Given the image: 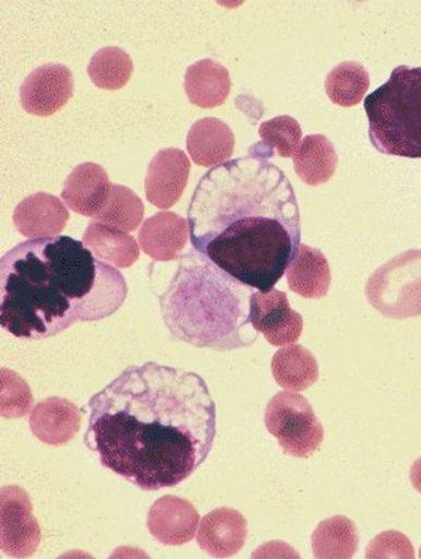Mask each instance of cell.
<instances>
[{"instance_id": "cb8c5ba5", "label": "cell", "mask_w": 421, "mask_h": 559, "mask_svg": "<svg viewBox=\"0 0 421 559\" xmlns=\"http://www.w3.org/2000/svg\"><path fill=\"white\" fill-rule=\"evenodd\" d=\"M359 542L356 524L350 519H327L312 534L313 556L322 559H349L354 557Z\"/></svg>"}, {"instance_id": "f546056e", "label": "cell", "mask_w": 421, "mask_h": 559, "mask_svg": "<svg viewBox=\"0 0 421 559\" xmlns=\"http://www.w3.org/2000/svg\"><path fill=\"white\" fill-rule=\"evenodd\" d=\"M366 558H414V551L404 534L385 532L372 539Z\"/></svg>"}, {"instance_id": "5bb4252c", "label": "cell", "mask_w": 421, "mask_h": 559, "mask_svg": "<svg viewBox=\"0 0 421 559\" xmlns=\"http://www.w3.org/2000/svg\"><path fill=\"white\" fill-rule=\"evenodd\" d=\"M70 211L56 195H28L13 213L14 227L28 239L58 237L67 227Z\"/></svg>"}, {"instance_id": "7402d4cb", "label": "cell", "mask_w": 421, "mask_h": 559, "mask_svg": "<svg viewBox=\"0 0 421 559\" xmlns=\"http://www.w3.org/2000/svg\"><path fill=\"white\" fill-rule=\"evenodd\" d=\"M296 174L303 183L321 186L327 183L337 168V152L327 136L308 135L301 141L292 156Z\"/></svg>"}, {"instance_id": "5b68a950", "label": "cell", "mask_w": 421, "mask_h": 559, "mask_svg": "<svg viewBox=\"0 0 421 559\" xmlns=\"http://www.w3.org/2000/svg\"><path fill=\"white\" fill-rule=\"evenodd\" d=\"M364 109L376 151L421 158V67H396L388 82L365 97Z\"/></svg>"}, {"instance_id": "8992f818", "label": "cell", "mask_w": 421, "mask_h": 559, "mask_svg": "<svg viewBox=\"0 0 421 559\" xmlns=\"http://www.w3.org/2000/svg\"><path fill=\"white\" fill-rule=\"evenodd\" d=\"M365 296L392 320L421 317V250H406L376 269L366 282Z\"/></svg>"}, {"instance_id": "ffe728a7", "label": "cell", "mask_w": 421, "mask_h": 559, "mask_svg": "<svg viewBox=\"0 0 421 559\" xmlns=\"http://www.w3.org/2000/svg\"><path fill=\"white\" fill-rule=\"evenodd\" d=\"M83 243L97 259L117 269L131 267L140 258L141 247L132 235L99 221H92L87 225Z\"/></svg>"}, {"instance_id": "30bf717a", "label": "cell", "mask_w": 421, "mask_h": 559, "mask_svg": "<svg viewBox=\"0 0 421 559\" xmlns=\"http://www.w3.org/2000/svg\"><path fill=\"white\" fill-rule=\"evenodd\" d=\"M251 322L273 346H288L300 340L303 331L301 313L293 311L286 293L273 288L251 296Z\"/></svg>"}, {"instance_id": "d6986e66", "label": "cell", "mask_w": 421, "mask_h": 559, "mask_svg": "<svg viewBox=\"0 0 421 559\" xmlns=\"http://www.w3.org/2000/svg\"><path fill=\"white\" fill-rule=\"evenodd\" d=\"M232 82L227 68L214 60H201L189 67L184 91L189 100L201 109L222 106L231 93Z\"/></svg>"}, {"instance_id": "44dd1931", "label": "cell", "mask_w": 421, "mask_h": 559, "mask_svg": "<svg viewBox=\"0 0 421 559\" xmlns=\"http://www.w3.org/2000/svg\"><path fill=\"white\" fill-rule=\"evenodd\" d=\"M288 286L303 298H322L329 292L332 273L320 249L301 243L296 259L287 269Z\"/></svg>"}, {"instance_id": "4316f807", "label": "cell", "mask_w": 421, "mask_h": 559, "mask_svg": "<svg viewBox=\"0 0 421 559\" xmlns=\"http://www.w3.org/2000/svg\"><path fill=\"white\" fill-rule=\"evenodd\" d=\"M144 214L145 205L134 191L125 186L111 183L109 198L95 221L132 233L140 228Z\"/></svg>"}, {"instance_id": "4fadbf2b", "label": "cell", "mask_w": 421, "mask_h": 559, "mask_svg": "<svg viewBox=\"0 0 421 559\" xmlns=\"http://www.w3.org/2000/svg\"><path fill=\"white\" fill-rule=\"evenodd\" d=\"M248 538V522L242 513L219 508L201 520L197 543L214 558H229L241 551Z\"/></svg>"}, {"instance_id": "9a60e30c", "label": "cell", "mask_w": 421, "mask_h": 559, "mask_svg": "<svg viewBox=\"0 0 421 559\" xmlns=\"http://www.w3.org/2000/svg\"><path fill=\"white\" fill-rule=\"evenodd\" d=\"M110 179L100 165L86 162L77 165L68 176L61 198L73 213L95 218L105 207L110 194Z\"/></svg>"}, {"instance_id": "484cf974", "label": "cell", "mask_w": 421, "mask_h": 559, "mask_svg": "<svg viewBox=\"0 0 421 559\" xmlns=\"http://www.w3.org/2000/svg\"><path fill=\"white\" fill-rule=\"evenodd\" d=\"M134 62L119 47H106L92 57L87 73L93 85L105 91L122 90L130 82Z\"/></svg>"}, {"instance_id": "603a6c76", "label": "cell", "mask_w": 421, "mask_h": 559, "mask_svg": "<svg viewBox=\"0 0 421 559\" xmlns=\"http://www.w3.org/2000/svg\"><path fill=\"white\" fill-rule=\"evenodd\" d=\"M274 380L286 391L302 392L320 379V366L313 353L301 345H288L273 356Z\"/></svg>"}, {"instance_id": "3957f363", "label": "cell", "mask_w": 421, "mask_h": 559, "mask_svg": "<svg viewBox=\"0 0 421 559\" xmlns=\"http://www.w3.org/2000/svg\"><path fill=\"white\" fill-rule=\"evenodd\" d=\"M129 286L119 269L71 237L28 239L0 259V325L19 340L60 335L120 310Z\"/></svg>"}, {"instance_id": "277c9868", "label": "cell", "mask_w": 421, "mask_h": 559, "mask_svg": "<svg viewBox=\"0 0 421 559\" xmlns=\"http://www.w3.org/2000/svg\"><path fill=\"white\" fill-rule=\"evenodd\" d=\"M252 287L244 286L194 248L159 298L160 313L175 340L199 349L229 352L251 347L258 333L251 322Z\"/></svg>"}, {"instance_id": "9c48e42d", "label": "cell", "mask_w": 421, "mask_h": 559, "mask_svg": "<svg viewBox=\"0 0 421 559\" xmlns=\"http://www.w3.org/2000/svg\"><path fill=\"white\" fill-rule=\"evenodd\" d=\"M73 73L62 63L38 67L24 80L21 103L28 115L50 117L72 99Z\"/></svg>"}, {"instance_id": "52a82bcc", "label": "cell", "mask_w": 421, "mask_h": 559, "mask_svg": "<svg viewBox=\"0 0 421 559\" xmlns=\"http://www.w3.org/2000/svg\"><path fill=\"white\" fill-rule=\"evenodd\" d=\"M264 425L284 453L296 459H310L321 449L325 430L310 401L298 392H278L268 402Z\"/></svg>"}, {"instance_id": "7c38bea8", "label": "cell", "mask_w": 421, "mask_h": 559, "mask_svg": "<svg viewBox=\"0 0 421 559\" xmlns=\"http://www.w3.org/2000/svg\"><path fill=\"white\" fill-rule=\"evenodd\" d=\"M199 527L197 509L183 498L168 495L156 500L149 509V533L165 546H183L193 542Z\"/></svg>"}, {"instance_id": "e0dca14e", "label": "cell", "mask_w": 421, "mask_h": 559, "mask_svg": "<svg viewBox=\"0 0 421 559\" xmlns=\"http://www.w3.org/2000/svg\"><path fill=\"white\" fill-rule=\"evenodd\" d=\"M82 415L73 402L51 396L34 406L28 425L43 443L60 448L75 438L81 429Z\"/></svg>"}, {"instance_id": "4dcf8cb0", "label": "cell", "mask_w": 421, "mask_h": 559, "mask_svg": "<svg viewBox=\"0 0 421 559\" xmlns=\"http://www.w3.org/2000/svg\"><path fill=\"white\" fill-rule=\"evenodd\" d=\"M410 480L414 489L421 493V457L410 468Z\"/></svg>"}, {"instance_id": "d4e9b609", "label": "cell", "mask_w": 421, "mask_h": 559, "mask_svg": "<svg viewBox=\"0 0 421 559\" xmlns=\"http://www.w3.org/2000/svg\"><path fill=\"white\" fill-rule=\"evenodd\" d=\"M370 73L359 62L339 63L327 73L325 90L332 103L340 107H352L364 100L370 90Z\"/></svg>"}, {"instance_id": "7a4b0ae2", "label": "cell", "mask_w": 421, "mask_h": 559, "mask_svg": "<svg viewBox=\"0 0 421 559\" xmlns=\"http://www.w3.org/2000/svg\"><path fill=\"white\" fill-rule=\"evenodd\" d=\"M197 252L244 286L273 290L301 247V213L290 179L270 160L248 155L201 178L189 205Z\"/></svg>"}, {"instance_id": "ac0fdd59", "label": "cell", "mask_w": 421, "mask_h": 559, "mask_svg": "<svg viewBox=\"0 0 421 559\" xmlns=\"http://www.w3.org/2000/svg\"><path fill=\"white\" fill-rule=\"evenodd\" d=\"M188 151L194 164L204 168L225 164L234 151L231 127L214 117L194 122L188 134Z\"/></svg>"}, {"instance_id": "6da1fadb", "label": "cell", "mask_w": 421, "mask_h": 559, "mask_svg": "<svg viewBox=\"0 0 421 559\" xmlns=\"http://www.w3.org/2000/svg\"><path fill=\"white\" fill-rule=\"evenodd\" d=\"M86 448L142 490L176 487L208 460L217 405L197 372L130 366L89 401Z\"/></svg>"}, {"instance_id": "f1b7e54d", "label": "cell", "mask_w": 421, "mask_h": 559, "mask_svg": "<svg viewBox=\"0 0 421 559\" xmlns=\"http://www.w3.org/2000/svg\"><path fill=\"white\" fill-rule=\"evenodd\" d=\"M0 412L3 418H24L33 406L31 386L16 372L0 370Z\"/></svg>"}, {"instance_id": "ba28073f", "label": "cell", "mask_w": 421, "mask_h": 559, "mask_svg": "<svg viewBox=\"0 0 421 559\" xmlns=\"http://www.w3.org/2000/svg\"><path fill=\"white\" fill-rule=\"evenodd\" d=\"M41 530L33 514L32 499L21 487L0 490V544L12 558H28L37 551Z\"/></svg>"}, {"instance_id": "1f68e13d", "label": "cell", "mask_w": 421, "mask_h": 559, "mask_svg": "<svg viewBox=\"0 0 421 559\" xmlns=\"http://www.w3.org/2000/svg\"><path fill=\"white\" fill-rule=\"evenodd\" d=\"M420 557H421V551H420Z\"/></svg>"}, {"instance_id": "83f0119b", "label": "cell", "mask_w": 421, "mask_h": 559, "mask_svg": "<svg viewBox=\"0 0 421 559\" xmlns=\"http://www.w3.org/2000/svg\"><path fill=\"white\" fill-rule=\"evenodd\" d=\"M258 135H261V144L264 150L270 152L272 155L274 151H277L281 158H292L301 144L302 129L300 122L292 117L280 116L262 122Z\"/></svg>"}, {"instance_id": "2e32d148", "label": "cell", "mask_w": 421, "mask_h": 559, "mask_svg": "<svg viewBox=\"0 0 421 559\" xmlns=\"http://www.w3.org/2000/svg\"><path fill=\"white\" fill-rule=\"evenodd\" d=\"M190 237L189 221L170 211H160L142 224L139 240L144 253L156 262L178 260Z\"/></svg>"}, {"instance_id": "8fae6325", "label": "cell", "mask_w": 421, "mask_h": 559, "mask_svg": "<svg viewBox=\"0 0 421 559\" xmlns=\"http://www.w3.org/2000/svg\"><path fill=\"white\" fill-rule=\"evenodd\" d=\"M189 156L178 148L161 150L151 160L145 178L146 200L160 210H169L189 183Z\"/></svg>"}]
</instances>
